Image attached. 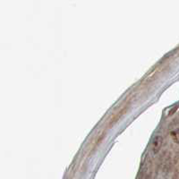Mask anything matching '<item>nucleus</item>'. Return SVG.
I'll use <instances>...</instances> for the list:
<instances>
[{"label":"nucleus","mask_w":179,"mask_h":179,"mask_svg":"<svg viewBox=\"0 0 179 179\" xmlns=\"http://www.w3.org/2000/svg\"><path fill=\"white\" fill-rule=\"evenodd\" d=\"M130 105H131V102H130V101L127 102L126 104L121 109L118 110V111L116 112V114H115L114 116L110 118L109 122V125H108V128H111L114 125H116L122 116L126 115V113L127 111H128V109H130Z\"/></svg>","instance_id":"obj_1"},{"label":"nucleus","mask_w":179,"mask_h":179,"mask_svg":"<svg viewBox=\"0 0 179 179\" xmlns=\"http://www.w3.org/2000/svg\"><path fill=\"white\" fill-rule=\"evenodd\" d=\"M162 142H163V138H162L161 135H157L153 139L151 146H150V150L154 155H156L159 152V150L161 149Z\"/></svg>","instance_id":"obj_2"},{"label":"nucleus","mask_w":179,"mask_h":179,"mask_svg":"<svg viewBox=\"0 0 179 179\" xmlns=\"http://www.w3.org/2000/svg\"><path fill=\"white\" fill-rule=\"evenodd\" d=\"M171 136H172V139L176 143H179V129H176V130L172 131Z\"/></svg>","instance_id":"obj_3"},{"label":"nucleus","mask_w":179,"mask_h":179,"mask_svg":"<svg viewBox=\"0 0 179 179\" xmlns=\"http://www.w3.org/2000/svg\"><path fill=\"white\" fill-rule=\"evenodd\" d=\"M104 136H105V133H103V134H102L101 136H99V137H98V140L96 141V143L94 144V147H93L92 150H95V149H96V148L98 147V145H99V143H101V142L103 141V139H104Z\"/></svg>","instance_id":"obj_4"}]
</instances>
